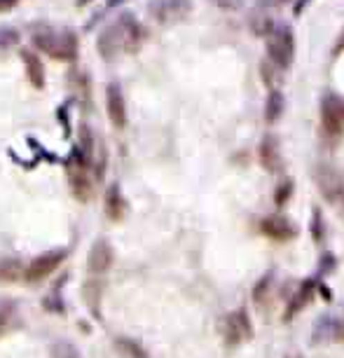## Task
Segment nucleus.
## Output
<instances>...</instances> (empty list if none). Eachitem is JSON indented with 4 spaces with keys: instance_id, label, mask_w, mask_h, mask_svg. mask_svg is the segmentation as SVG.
<instances>
[{
    "instance_id": "2",
    "label": "nucleus",
    "mask_w": 344,
    "mask_h": 358,
    "mask_svg": "<svg viewBox=\"0 0 344 358\" xmlns=\"http://www.w3.org/2000/svg\"><path fill=\"white\" fill-rule=\"evenodd\" d=\"M33 45L49 59L57 61H73L78 57V38L66 28H38L33 33Z\"/></svg>"
},
{
    "instance_id": "12",
    "label": "nucleus",
    "mask_w": 344,
    "mask_h": 358,
    "mask_svg": "<svg viewBox=\"0 0 344 358\" xmlns=\"http://www.w3.org/2000/svg\"><path fill=\"white\" fill-rule=\"evenodd\" d=\"M127 211V202L120 193V185H110L106 195V213L110 220H120Z\"/></svg>"
},
{
    "instance_id": "16",
    "label": "nucleus",
    "mask_w": 344,
    "mask_h": 358,
    "mask_svg": "<svg viewBox=\"0 0 344 358\" xmlns=\"http://www.w3.org/2000/svg\"><path fill=\"white\" fill-rule=\"evenodd\" d=\"M262 230L269 237H291V225H286L284 220H267L265 225H262Z\"/></svg>"
},
{
    "instance_id": "20",
    "label": "nucleus",
    "mask_w": 344,
    "mask_h": 358,
    "mask_svg": "<svg viewBox=\"0 0 344 358\" xmlns=\"http://www.w3.org/2000/svg\"><path fill=\"white\" fill-rule=\"evenodd\" d=\"M17 3H19V0H0V12H10V10H15V8H17Z\"/></svg>"
},
{
    "instance_id": "9",
    "label": "nucleus",
    "mask_w": 344,
    "mask_h": 358,
    "mask_svg": "<svg viewBox=\"0 0 344 358\" xmlns=\"http://www.w3.org/2000/svg\"><path fill=\"white\" fill-rule=\"evenodd\" d=\"M21 61H24V68H26L28 82L33 84L35 89H40L42 84H45V68H42V64H40V57L33 52H28V49H24Z\"/></svg>"
},
{
    "instance_id": "8",
    "label": "nucleus",
    "mask_w": 344,
    "mask_h": 358,
    "mask_svg": "<svg viewBox=\"0 0 344 358\" xmlns=\"http://www.w3.org/2000/svg\"><path fill=\"white\" fill-rule=\"evenodd\" d=\"M87 267L91 274H106L113 267V249H110L106 239H98V242L91 244L87 256Z\"/></svg>"
},
{
    "instance_id": "18",
    "label": "nucleus",
    "mask_w": 344,
    "mask_h": 358,
    "mask_svg": "<svg viewBox=\"0 0 344 358\" xmlns=\"http://www.w3.org/2000/svg\"><path fill=\"white\" fill-rule=\"evenodd\" d=\"M19 42V33L12 28H0V49H10Z\"/></svg>"
},
{
    "instance_id": "21",
    "label": "nucleus",
    "mask_w": 344,
    "mask_h": 358,
    "mask_svg": "<svg viewBox=\"0 0 344 358\" xmlns=\"http://www.w3.org/2000/svg\"><path fill=\"white\" fill-rule=\"evenodd\" d=\"M122 3H127V0H106V5H103L101 15H106V12H110L113 8H118V5H122Z\"/></svg>"
},
{
    "instance_id": "15",
    "label": "nucleus",
    "mask_w": 344,
    "mask_h": 358,
    "mask_svg": "<svg viewBox=\"0 0 344 358\" xmlns=\"http://www.w3.org/2000/svg\"><path fill=\"white\" fill-rule=\"evenodd\" d=\"M260 157L267 169H276L279 166V147H276L274 138H269V136L265 138V143L260 145Z\"/></svg>"
},
{
    "instance_id": "3",
    "label": "nucleus",
    "mask_w": 344,
    "mask_h": 358,
    "mask_svg": "<svg viewBox=\"0 0 344 358\" xmlns=\"http://www.w3.org/2000/svg\"><path fill=\"white\" fill-rule=\"evenodd\" d=\"M267 57L276 68H288L295 57V38L284 24L274 26L267 35Z\"/></svg>"
},
{
    "instance_id": "6",
    "label": "nucleus",
    "mask_w": 344,
    "mask_h": 358,
    "mask_svg": "<svg viewBox=\"0 0 344 358\" xmlns=\"http://www.w3.org/2000/svg\"><path fill=\"white\" fill-rule=\"evenodd\" d=\"M64 258H66V251L45 253V256L35 258V260L30 262L26 269H24V276H26L28 281H42L45 276H49L61 262H64Z\"/></svg>"
},
{
    "instance_id": "4",
    "label": "nucleus",
    "mask_w": 344,
    "mask_h": 358,
    "mask_svg": "<svg viewBox=\"0 0 344 358\" xmlns=\"http://www.w3.org/2000/svg\"><path fill=\"white\" fill-rule=\"evenodd\" d=\"M190 8H192L190 0H152L150 15H152V19L157 24H162V26H171V24H178L181 19H185L190 15Z\"/></svg>"
},
{
    "instance_id": "7",
    "label": "nucleus",
    "mask_w": 344,
    "mask_h": 358,
    "mask_svg": "<svg viewBox=\"0 0 344 358\" xmlns=\"http://www.w3.org/2000/svg\"><path fill=\"white\" fill-rule=\"evenodd\" d=\"M106 110H108V120L115 129H122L127 125V101L122 94L120 84H108L106 89Z\"/></svg>"
},
{
    "instance_id": "5",
    "label": "nucleus",
    "mask_w": 344,
    "mask_h": 358,
    "mask_svg": "<svg viewBox=\"0 0 344 358\" xmlns=\"http://www.w3.org/2000/svg\"><path fill=\"white\" fill-rule=\"evenodd\" d=\"M321 120L323 129L330 136H340L344 132V98L342 96H325L321 103Z\"/></svg>"
},
{
    "instance_id": "11",
    "label": "nucleus",
    "mask_w": 344,
    "mask_h": 358,
    "mask_svg": "<svg viewBox=\"0 0 344 358\" xmlns=\"http://www.w3.org/2000/svg\"><path fill=\"white\" fill-rule=\"evenodd\" d=\"M248 319H246V314L244 312H239V314H232L230 321H227V342L230 344H239L242 339L248 335Z\"/></svg>"
},
{
    "instance_id": "10",
    "label": "nucleus",
    "mask_w": 344,
    "mask_h": 358,
    "mask_svg": "<svg viewBox=\"0 0 344 358\" xmlns=\"http://www.w3.org/2000/svg\"><path fill=\"white\" fill-rule=\"evenodd\" d=\"M71 185H73V193L80 199H89L91 195V181L87 176V166H71Z\"/></svg>"
},
{
    "instance_id": "19",
    "label": "nucleus",
    "mask_w": 344,
    "mask_h": 358,
    "mask_svg": "<svg viewBox=\"0 0 344 358\" xmlns=\"http://www.w3.org/2000/svg\"><path fill=\"white\" fill-rule=\"evenodd\" d=\"M120 349L127 351L129 358H145V354L141 351V347L136 342H129V339H120Z\"/></svg>"
},
{
    "instance_id": "22",
    "label": "nucleus",
    "mask_w": 344,
    "mask_h": 358,
    "mask_svg": "<svg viewBox=\"0 0 344 358\" xmlns=\"http://www.w3.org/2000/svg\"><path fill=\"white\" fill-rule=\"evenodd\" d=\"M5 325H8V319H5V314H0V335H3Z\"/></svg>"
},
{
    "instance_id": "1",
    "label": "nucleus",
    "mask_w": 344,
    "mask_h": 358,
    "mask_svg": "<svg viewBox=\"0 0 344 358\" xmlns=\"http://www.w3.org/2000/svg\"><path fill=\"white\" fill-rule=\"evenodd\" d=\"M145 38V30L138 24L134 15H122L118 17L108 28L101 30L98 35V54L103 59H115L120 52H136L141 42Z\"/></svg>"
},
{
    "instance_id": "17",
    "label": "nucleus",
    "mask_w": 344,
    "mask_h": 358,
    "mask_svg": "<svg viewBox=\"0 0 344 358\" xmlns=\"http://www.w3.org/2000/svg\"><path fill=\"white\" fill-rule=\"evenodd\" d=\"M52 354H54V358H80V354L71 342H57L52 349Z\"/></svg>"
},
{
    "instance_id": "14",
    "label": "nucleus",
    "mask_w": 344,
    "mask_h": 358,
    "mask_svg": "<svg viewBox=\"0 0 344 358\" xmlns=\"http://www.w3.org/2000/svg\"><path fill=\"white\" fill-rule=\"evenodd\" d=\"M24 276V265L19 260H3L0 262V281H19Z\"/></svg>"
},
{
    "instance_id": "13",
    "label": "nucleus",
    "mask_w": 344,
    "mask_h": 358,
    "mask_svg": "<svg viewBox=\"0 0 344 358\" xmlns=\"http://www.w3.org/2000/svg\"><path fill=\"white\" fill-rule=\"evenodd\" d=\"M284 94H281L279 89H272L269 91V98H267V106H265V120L269 125H274V122L281 120V115H284Z\"/></svg>"
}]
</instances>
